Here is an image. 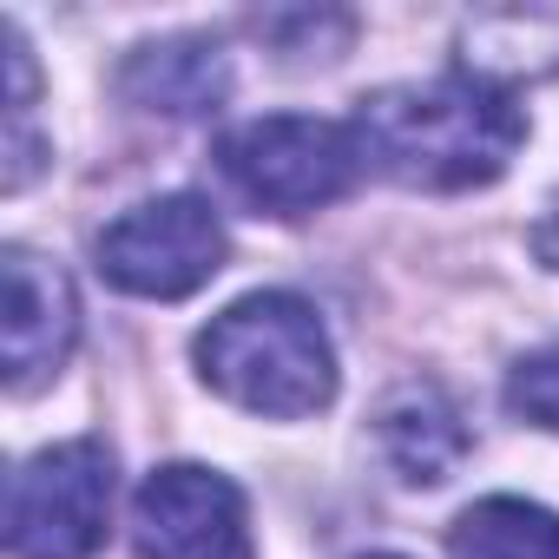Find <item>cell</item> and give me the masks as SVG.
I'll use <instances>...</instances> for the list:
<instances>
[{
	"instance_id": "1",
	"label": "cell",
	"mask_w": 559,
	"mask_h": 559,
	"mask_svg": "<svg viewBox=\"0 0 559 559\" xmlns=\"http://www.w3.org/2000/svg\"><path fill=\"white\" fill-rule=\"evenodd\" d=\"M349 126L362 145V165H376L408 191L493 185L526 139V112L513 106V93L467 73H448L428 86H389L362 99Z\"/></svg>"
},
{
	"instance_id": "2",
	"label": "cell",
	"mask_w": 559,
	"mask_h": 559,
	"mask_svg": "<svg viewBox=\"0 0 559 559\" xmlns=\"http://www.w3.org/2000/svg\"><path fill=\"white\" fill-rule=\"evenodd\" d=\"M204 382L243 415L304 421L336 402V349L317 310L290 290H250L198 330Z\"/></svg>"
},
{
	"instance_id": "3",
	"label": "cell",
	"mask_w": 559,
	"mask_h": 559,
	"mask_svg": "<svg viewBox=\"0 0 559 559\" xmlns=\"http://www.w3.org/2000/svg\"><path fill=\"white\" fill-rule=\"evenodd\" d=\"M217 171L243 204L270 217H304V211L336 204L362 178V145H356V126L310 119V112H270L217 139Z\"/></svg>"
},
{
	"instance_id": "4",
	"label": "cell",
	"mask_w": 559,
	"mask_h": 559,
	"mask_svg": "<svg viewBox=\"0 0 559 559\" xmlns=\"http://www.w3.org/2000/svg\"><path fill=\"white\" fill-rule=\"evenodd\" d=\"M112 520V454L106 441H60L21 461L8 487V552L14 559H93Z\"/></svg>"
},
{
	"instance_id": "5",
	"label": "cell",
	"mask_w": 559,
	"mask_h": 559,
	"mask_svg": "<svg viewBox=\"0 0 559 559\" xmlns=\"http://www.w3.org/2000/svg\"><path fill=\"white\" fill-rule=\"evenodd\" d=\"M224 224L204 198L171 191V198H145L126 217H112L99 230V270L106 284L126 297H152V304H178L191 290H204L224 270Z\"/></svg>"
},
{
	"instance_id": "6",
	"label": "cell",
	"mask_w": 559,
	"mask_h": 559,
	"mask_svg": "<svg viewBox=\"0 0 559 559\" xmlns=\"http://www.w3.org/2000/svg\"><path fill=\"white\" fill-rule=\"evenodd\" d=\"M139 559H257L243 493L198 461L152 467L132 500Z\"/></svg>"
},
{
	"instance_id": "7",
	"label": "cell",
	"mask_w": 559,
	"mask_h": 559,
	"mask_svg": "<svg viewBox=\"0 0 559 559\" xmlns=\"http://www.w3.org/2000/svg\"><path fill=\"white\" fill-rule=\"evenodd\" d=\"M80 336V297L67 270L47 263L27 243H8L0 257V349H8V389L47 382Z\"/></svg>"
},
{
	"instance_id": "8",
	"label": "cell",
	"mask_w": 559,
	"mask_h": 559,
	"mask_svg": "<svg viewBox=\"0 0 559 559\" xmlns=\"http://www.w3.org/2000/svg\"><path fill=\"white\" fill-rule=\"evenodd\" d=\"M376 441L408 487H441L467 461V428L435 382H402L376 408Z\"/></svg>"
},
{
	"instance_id": "9",
	"label": "cell",
	"mask_w": 559,
	"mask_h": 559,
	"mask_svg": "<svg viewBox=\"0 0 559 559\" xmlns=\"http://www.w3.org/2000/svg\"><path fill=\"white\" fill-rule=\"evenodd\" d=\"M119 93L165 119H204L230 93V60L217 40H152L119 67Z\"/></svg>"
},
{
	"instance_id": "10",
	"label": "cell",
	"mask_w": 559,
	"mask_h": 559,
	"mask_svg": "<svg viewBox=\"0 0 559 559\" xmlns=\"http://www.w3.org/2000/svg\"><path fill=\"white\" fill-rule=\"evenodd\" d=\"M461 73L513 93L559 73V8H493L461 27Z\"/></svg>"
},
{
	"instance_id": "11",
	"label": "cell",
	"mask_w": 559,
	"mask_h": 559,
	"mask_svg": "<svg viewBox=\"0 0 559 559\" xmlns=\"http://www.w3.org/2000/svg\"><path fill=\"white\" fill-rule=\"evenodd\" d=\"M448 552L454 559H559V513L513 493L474 500L448 526Z\"/></svg>"
},
{
	"instance_id": "12",
	"label": "cell",
	"mask_w": 559,
	"mask_h": 559,
	"mask_svg": "<svg viewBox=\"0 0 559 559\" xmlns=\"http://www.w3.org/2000/svg\"><path fill=\"white\" fill-rule=\"evenodd\" d=\"M507 408L533 428H552L559 435V336L546 349H533L513 376H507Z\"/></svg>"
},
{
	"instance_id": "13",
	"label": "cell",
	"mask_w": 559,
	"mask_h": 559,
	"mask_svg": "<svg viewBox=\"0 0 559 559\" xmlns=\"http://www.w3.org/2000/svg\"><path fill=\"white\" fill-rule=\"evenodd\" d=\"M533 250H539V257L559 270V198H552V211L539 217V230H533Z\"/></svg>"
},
{
	"instance_id": "14",
	"label": "cell",
	"mask_w": 559,
	"mask_h": 559,
	"mask_svg": "<svg viewBox=\"0 0 559 559\" xmlns=\"http://www.w3.org/2000/svg\"><path fill=\"white\" fill-rule=\"evenodd\" d=\"M369 559H402V552H369Z\"/></svg>"
}]
</instances>
